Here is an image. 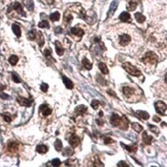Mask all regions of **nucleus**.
<instances>
[{"mask_svg":"<svg viewBox=\"0 0 167 167\" xmlns=\"http://www.w3.org/2000/svg\"><path fill=\"white\" fill-rule=\"evenodd\" d=\"M120 20H121V22H123V23H129V22H131V17H130L129 12L124 11V12H122V13L120 14Z\"/></svg>","mask_w":167,"mask_h":167,"instance_id":"13","label":"nucleus"},{"mask_svg":"<svg viewBox=\"0 0 167 167\" xmlns=\"http://www.w3.org/2000/svg\"><path fill=\"white\" fill-rule=\"evenodd\" d=\"M136 89H133V88H131V87H129V86H124L123 88H122V92H123V94L127 97V98H131V97H133L134 96V94L136 93Z\"/></svg>","mask_w":167,"mask_h":167,"instance_id":"8","label":"nucleus"},{"mask_svg":"<svg viewBox=\"0 0 167 167\" xmlns=\"http://www.w3.org/2000/svg\"><path fill=\"white\" fill-rule=\"evenodd\" d=\"M69 143H70V146L72 147V148H77L79 145H80V142H81V139H80V137L78 136V135H75V134H72L70 137H69Z\"/></svg>","mask_w":167,"mask_h":167,"instance_id":"11","label":"nucleus"},{"mask_svg":"<svg viewBox=\"0 0 167 167\" xmlns=\"http://www.w3.org/2000/svg\"><path fill=\"white\" fill-rule=\"evenodd\" d=\"M154 120H155L156 122H160V119H159L158 117H154Z\"/></svg>","mask_w":167,"mask_h":167,"instance_id":"50","label":"nucleus"},{"mask_svg":"<svg viewBox=\"0 0 167 167\" xmlns=\"http://www.w3.org/2000/svg\"><path fill=\"white\" fill-rule=\"evenodd\" d=\"M55 32H56V33H58V34L62 33V32H63L62 27H56V28H55Z\"/></svg>","mask_w":167,"mask_h":167,"instance_id":"47","label":"nucleus"},{"mask_svg":"<svg viewBox=\"0 0 167 167\" xmlns=\"http://www.w3.org/2000/svg\"><path fill=\"white\" fill-rule=\"evenodd\" d=\"M38 27L39 28H47V29H49L50 28V24H49V22L47 20H43V21H41L38 24Z\"/></svg>","mask_w":167,"mask_h":167,"instance_id":"33","label":"nucleus"},{"mask_svg":"<svg viewBox=\"0 0 167 167\" xmlns=\"http://www.w3.org/2000/svg\"><path fill=\"white\" fill-rule=\"evenodd\" d=\"M39 111H40V113H41V116H42V117H48V116H50V115L52 113V109H51L47 104H42V105H40V107H39Z\"/></svg>","mask_w":167,"mask_h":167,"instance_id":"10","label":"nucleus"},{"mask_svg":"<svg viewBox=\"0 0 167 167\" xmlns=\"http://www.w3.org/2000/svg\"><path fill=\"white\" fill-rule=\"evenodd\" d=\"M11 9H14V10H17L20 14H22L23 17H26V13H25V11L23 10V6H22V4L20 3V2H14L12 5H10L9 6V8L7 9V12H9Z\"/></svg>","mask_w":167,"mask_h":167,"instance_id":"7","label":"nucleus"},{"mask_svg":"<svg viewBox=\"0 0 167 167\" xmlns=\"http://www.w3.org/2000/svg\"><path fill=\"white\" fill-rule=\"evenodd\" d=\"M11 28H12L13 33H14L18 37H20V36H21V28H20V26H19L18 24H12Z\"/></svg>","mask_w":167,"mask_h":167,"instance_id":"22","label":"nucleus"},{"mask_svg":"<svg viewBox=\"0 0 167 167\" xmlns=\"http://www.w3.org/2000/svg\"><path fill=\"white\" fill-rule=\"evenodd\" d=\"M3 118H4V120H5L7 123H10V122H11V118H10V116H9L8 113H4V115H3Z\"/></svg>","mask_w":167,"mask_h":167,"instance_id":"44","label":"nucleus"},{"mask_svg":"<svg viewBox=\"0 0 167 167\" xmlns=\"http://www.w3.org/2000/svg\"><path fill=\"white\" fill-rule=\"evenodd\" d=\"M136 115H137L140 119H142V120H149V119H150V115H149L147 111H143V110H138V111H136Z\"/></svg>","mask_w":167,"mask_h":167,"instance_id":"18","label":"nucleus"},{"mask_svg":"<svg viewBox=\"0 0 167 167\" xmlns=\"http://www.w3.org/2000/svg\"><path fill=\"white\" fill-rule=\"evenodd\" d=\"M62 80H63V83L65 84V86H66L67 89H72V88H73V83H72L71 80H69L67 77L63 75V77H62Z\"/></svg>","mask_w":167,"mask_h":167,"instance_id":"17","label":"nucleus"},{"mask_svg":"<svg viewBox=\"0 0 167 167\" xmlns=\"http://www.w3.org/2000/svg\"><path fill=\"white\" fill-rule=\"evenodd\" d=\"M142 138H143V142H145L146 145H151V143L153 142V137H152V136H150V135H148V133H147V132H143V134H142Z\"/></svg>","mask_w":167,"mask_h":167,"instance_id":"19","label":"nucleus"},{"mask_svg":"<svg viewBox=\"0 0 167 167\" xmlns=\"http://www.w3.org/2000/svg\"><path fill=\"white\" fill-rule=\"evenodd\" d=\"M48 151H49V148L48 146H44V145H39L36 148V152L39 154H45Z\"/></svg>","mask_w":167,"mask_h":167,"instance_id":"16","label":"nucleus"},{"mask_svg":"<svg viewBox=\"0 0 167 167\" xmlns=\"http://www.w3.org/2000/svg\"><path fill=\"white\" fill-rule=\"evenodd\" d=\"M103 141H104V143H105V145H108V143L113 142V140H112L110 137H103Z\"/></svg>","mask_w":167,"mask_h":167,"instance_id":"43","label":"nucleus"},{"mask_svg":"<svg viewBox=\"0 0 167 167\" xmlns=\"http://www.w3.org/2000/svg\"><path fill=\"white\" fill-rule=\"evenodd\" d=\"M48 89H49V86H48L47 84L45 83L41 84V86H40V90H41L42 92H48Z\"/></svg>","mask_w":167,"mask_h":167,"instance_id":"42","label":"nucleus"},{"mask_svg":"<svg viewBox=\"0 0 167 167\" xmlns=\"http://www.w3.org/2000/svg\"><path fill=\"white\" fill-rule=\"evenodd\" d=\"M96 122H97V124H98L99 126H102V125H103V122H102L101 120H97Z\"/></svg>","mask_w":167,"mask_h":167,"instance_id":"49","label":"nucleus"},{"mask_svg":"<svg viewBox=\"0 0 167 167\" xmlns=\"http://www.w3.org/2000/svg\"><path fill=\"white\" fill-rule=\"evenodd\" d=\"M93 166H104V164L99 160V158L98 157H96L95 158V160H94V162H93V164H92Z\"/></svg>","mask_w":167,"mask_h":167,"instance_id":"38","label":"nucleus"},{"mask_svg":"<svg viewBox=\"0 0 167 167\" xmlns=\"http://www.w3.org/2000/svg\"><path fill=\"white\" fill-rule=\"evenodd\" d=\"M44 56L47 57V58H51V54H52V51L50 50V49H47L45 51H44Z\"/></svg>","mask_w":167,"mask_h":167,"instance_id":"45","label":"nucleus"},{"mask_svg":"<svg viewBox=\"0 0 167 167\" xmlns=\"http://www.w3.org/2000/svg\"><path fill=\"white\" fill-rule=\"evenodd\" d=\"M118 4H119V1L118 0H115V1H112V3L110 4V7H109V10H108V12H107V19L108 18H110L113 13H115V11L117 10V7H118Z\"/></svg>","mask_w":167,"mask_h":167,"instance_id":"12","label":"nucleus"},{"mask_svg":"<svg viewBox=\"0 0 167 167\" xmlns=\"http://www.w3.org/2000/svg\"><path fill=\"white\" fill-rule=\"evenodd\" d=\"M54 146H55L56 151H58V152H61V151H62L63 146H62V141H61V139H56V140H55Z\"/></svg>","mask_w":167,"mask_h":167,"instance_id":"27","label":"nucleus"},{"mask_svg":"<svg viewBox=\"0 0 167 167\" xmlns=\"http://www.w3.org/2000/svg\"><path fill=\"white\" fill-rule=\"evenodd\" d=\"M8 62L11 64V65H16L18 62H19V57L18 56H14V55H12V56H10L9 57V59H8Z\"/></svg>","mask_w":167,"mask_h":167,"instance_id":"30","label":"nucleus"},{"mask_svg":"<svg viewBox=\"0 0 167 167\" xmlns=\"http://www.w3.org/2000/svg\"><path fill=\"white\" fill-rule=\"evenodd\" d=\"M98 67H99V69L101 70V72H102L103 74H108V68H107V66H106L105 63H102V62L99 63Z\"/></svg>","mask_w":167,"mask_h":167,"instance_id":"25","label":"nucleus"},{"mask_svg":"<svg viewBox=\"0 0 167 167\" xmlns=\"http://www.w3.org/2000/svg\"><path fill=\"white\" fill-rule=\"evenodd\" d=\"M82 63H83L84 67H85L86 69H88V70H91V69H92V63H91L87 58H84Z\"/></svg>","mask_w":167,"mask_h":167,"instance_id":"26","label":"nucleus"},{"mask_svg":"<svg viewBox=\"0 0 167 167\" xmlns=\"http://www.w3.org/2000/svg\"><path fill=\"white\" fill-rule=\"evenodd\" d=\"M118 166H122V167H129V165L125 162V161H121L118 163Z\"/></svg>","mask_w":167,"mask_h":167,"instance_id":"46","label":"nucleus"},{"mask_svg":"<svg viewBox=\"0 0 167 167\" xmlns=\"http://www.w3.org/2000/svg\"><path fill=\"white\" fill-rule=\"evenodd\" d=\"M99 104H100V101H99V100H93L91 106H92L94 109H97V108L99 107Z\"/></svg>","mask_w":167,"mask_h":167,"instance_id":"40","label":"nucleus"},{"mask_svg":"<svg viewBox=\"0 0 167 167\" xmlns=\"http://www.w3.org/2000/svg\"><path fill=\"white\" fill-rule=\"evenodd\" d=\"M55 45H56V52L59 56H62L64 54V49H63V45L59 42V41H55Z\"/></svg>","mask_w":167,"mask_h":167,"instance_id":"15","label":"nucleus"},{"mask_svg":"<svg viewBox=\"0 0 167 167\" xmlns=\"http://www.w3.org/2000/svg\"><path fill=\"white\" fill-rule=\"evenodd\" d=\"M141 61L146 64H149V65H156L157 62H158V57L156 54H154L153 52H148L142 58H141Z\"/></svg>","mask_w":167,"mask_h":167,"instance_id":"2","label":"nucleus"},{"mask_svg":"<svg viewBox=\"0 0 167 167\" xmlns=\"http://www.w3.org/2000/svg\"><path fill=\"white\" fill-rule=\"evenodd\" d=\"M155 109L160 116H166V104L162 101H157L155 103Z\"/></svg>","mask_w":167,"mask_h":167,"instance_id":"5","label":"nucleus"},{"mask_svg":"<svg viewBox=\"0 0 167 167\" xmlns=\"http://www.w3.org/2000/svg\"><path fill=\"white\" fill-rule=\"evenodd\" d=\"M51 163H52V165H53V166H60V165L62 164V163H61V161H60L59 159H54Z\"/></svg>","mask_w":167,"mask_h":167,"instance_id":"41","label":"nucleus"},{"mask_svg":"<svg viewBox=\"0 0 167 167\" xmlns=\"http://www.w3.org/2000/svg\"><path fill=\"white\" fill-rule=\"evenodd\" d=\"M73 150L71 149V148H65L64 150H63V154L65 155V156H68V157H70V156H72L73 155Z\"/></svg>","mask_w":167,"mask_h":167,"instance_id":"31","label":"nucleus"},{"mask_svg":"<svg viewBox=\"0 0 167 167\" xmlns=\"http://www.w3.org/2000/svg\"><path fill=\"white\" fill-rule=\"evenodd\" d=\"M131 41H132V36L126 32H123L118 36V42L121 47H127L131 43Z\"/></svg>","mask_w":167,"mask_h":167,"instance_id":"3","label":"nucleus"},{"mask_svg":"<svg viewBox=\"0 0 167 167\" xmlns=\"http://www.w3.org/2000/svg\"><path fill=\"white\" fill-rule=\"evenodd\" d=\"M36 36H37V32L35 30H31L29 32V34H28V37H29L30 40H35L36 39Z\"/></svg>","mask_w":167,"mask_h":167,"instance_id":"34","label":"nucleus"},{"mask_svg":"<svg viewBox=\"0 0 167 167\" xmlns=\"http://www.w3.org/2000/svg\"><path fill=\"white\" fill-rule=\"evenodd\" d=\"M99 117H100V118H102V117H103V112H102V111H100V112H99Z\"/></svg>","mask_w":167,"mask_h":167,"instance_id":"51","label":"nucleus"},{"mask_svg":"<svg viewBox=\"0 0 167 167\" xmlns=\"http://www.w3.org/2000/svg\"><path fill=\"white\" fill-rule=\"evenodd\" d=\"M24 4L27 6V8L30 11H32L34 9V5H33V1L32 0H24Z\"/></svg>","mask_w":167,"mask_h":167,"instance_id":"28","label":"nucleus"},{"mask_svg":"<svg viewBox=\"0 0 167 167\" xmlns=\"http://www.w3.org/2000/svg\"><path fill=\"white\" fill-rule=\"evenodd\" d=\"M86 111H87V107L85 105H79L75 108V113H78V115H84V113H86Z\"/></svg>","mask_w":167,"mask_h":167,"instance_id":"23","label":"nucleus"},{"mask_svg":"<svg viewBox=\"0 0 167 167\" xmlns=\"http://www.w3.org/2000/svg\"><path fill=\"white\" fill-rule=\"evenodd\" d=\"M110 123H111L112 126L118 127V128L123 129V130H126L128 128V125H129V122L126 119V117H124V116L120 117L117 113H112L111 115V117H110Z\"/></svg>","mask_w":167,"mask_h":167,"instance_id":"1","label":"nucleus"},{"mask_svg":"<svg viewBox=\"0 0 167 167\" xmlns=\"http://www.w3.org/2000/svg\"><path fill=\"white\" fill-rule=\"evenodd\" d=\"M0 96H1L3 99H8V95H6V94H4V93H1Z\"/></svg>","mask_w":167,"mask_h":167,"instance_id":"48","label":"nucleus"},{"mask_svg":"<svg viewBox=\"0 0 167 167\" xmlns=\"http://www.w3.org/2000/svg\"><path fill=\"white\" fill-rule=\"evenodd\" d=\"M78 163H79L78 160H67L65 162V165L66 166H75V165H79Z\"/></svg>","mask_w":167,"mask_h":167,"instance_id":"36","label":"nucleus"},{"mask_svg":"<svg viewBox=\"0 0 167 167\" xmlns=\"http://www.w3.org/2000/svg\"><path fill=\"white\" fill-rule=\"evenodd\" d=\"M121 145H122V147H124L125 150H127L130 153H135L137 151V146L136 145H134V146H126L124 143H121Z\"/></svg>","mask_w":167,"mask_h":167,"instance_id":"20","label":"nucleus"},{"mask_svg":"<svg viewBox=\"0 0 167 167\" xmlns=\"http://www.w3.org/2000/svg\"><path fill=\"white\" fill-rule=\"evenodd\" d=\"M50 18H51V21H52V22H57V21L60 20V12H59V11L52 12L51 16H50Z\"/></svg>","mask_w":167,"mask_h":167,"instance_id":"24","label":"nucleus"},{"mask_svg":"<svg viewBox=\"0 0 167 167\" xmlns=\"http://www.w3.org/2000/svg\"><path fill=\"white\" fill-rule=\"evenodd\" d=\"M18 102L22 106H25V107H29L31 105V101L28 100L27 98H24V97H18Z\"/></svg>","mask_w":167,"mask_h":167,"instance_id":"14","label":"nucleus"},{"mask_svg":"<svg viewBox=\"0 0 167 167\" xmlns=\"http://www.w3.org/2000/svg\"><path fill=\"white\" fill-rule=\"evenodd\" d=\"M123 68H124L129 74H131V75H133V77H140V75H141L140 70L137 69L135 66H133V65L130 64V63H124V64H123Z\"/></svg>","mask_w":167,"mask_h":167,"instance_id":"4","label":"nucleus"},{"mask_svg":"<svg viewBox=\"0 0 167 167\" xmlns=\"http://www.w3.org/2000/svg\"><path fill=\"white\" fill-rule=\"evenodd\" d=\"M20 150V143L18 141H9L7 145V151L10 154H17Z\"/></svg>","mask_w":167,"mask_h":167,"instance_id":"6","label":"nucleus"},{"mask_svg":"<svg viewBox=\"0 0 167 167\" xmlns=\"http://www.w3.org/2000/svg\"><path fill=\"white\" fill-rule=\"evenodd\" d=\"M134 16H135L136 21H137L139 24H142V23H145V22H146V17H145L142 13H140V12H136Z\"/></svg>","mask_w":167,"mask_h":167,"instance_id":"21","label":"nucleus"},{"mask_svg":"<svg viewBox=\"0 0 167 167\" xmlns=\"http://www.w3.org/2000/svg\"><path fill=\"white\" fill-rule=\"evenodd\" d=\"M71 21H72V16L70 13L66 12L65 16H64V22H65V24H69Z\"/></svg>","mask_w":167,"mask_h":167,"instance_id":"35","label":"nucleus"},{"mask_svg":"<svg viewBox=\"0 0 167 167\" xmlns=\"http://www.w3.org/2000/svg\"><path fill=\"white\" fill-rule=\"evenodd\" d=\"M132 128H133L134 131H136V132H141V131L143 130L142 126H140V125L137 124V123H132Z\"/></svg>","mask_w":167,"mask_h":167,"instance_id":"32","label":"nucleus"},{"mask_svg":"<svg viewBox=\"0 0 167 167\" xmlns=\"http://www.w3.org/2000/svg\"><path fill=\"white\" fill-rule=\"evenodd\" d=\"M11 78H12V80H13L14 83H17V84L21 83V80H20L19 75H18L16 72H12V73H11Z\"/></svg>","mask_w":167,"mask_h":167,"instance_id":"39","label":"nucleus"},{"mask_svg":"<svg viewBox=\"0 0 167 167\" xmlns=\"http://www.w3.org/2000/svg\"><path fill=\"white\" fill-rule=\"evenodd\" d=\"M136 7H137V2H135V1H130V2L128 3L127 9H128L129 11H132V10H134Z\"/></svg>","mask_w":167,"mask_h":167,"instance_id":"29","label":"nucleus"},{"mask_svg":"<svg viewBox=\"0 0 167 167\" xmlns=\"http://www.w3.org/2000/svg\"><path fill=\"white\" fill-rule=\"evenodd\" d=\"M70 34H72V35H74V36L81 38V37H83L84 36L85 31H84L82 28H80L79 26H77V27H73V28L70 29Z\"/></svg>","mask_w":167,"mask_h":167,"instance_id":"9","label":"nucleus"},{"mask_svg":"<svg viewBox=\"0 0 167 167\" xmlns=\"http://www.w3.org/2000/svg\"><path fill=\"white\" fill-rule=\"evenodd\" d=\"M149 128L151 129V131L153 132V133H155L156 135H159V129L156 127V126H153V125H151V124H149Z\"/></svg>","mask_w":167,"mask_h":167,"instance_id":"37","label":"nucleus"}]
</instances>
